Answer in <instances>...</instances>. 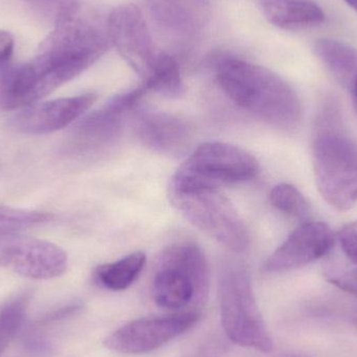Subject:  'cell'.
Wrapping results in <instances>:
<instances>
[{"label": "cell", "mask_w": 357, "mask_h": 357, "mask_svg": "<svg viewBox=\"0 0 357 357\" xmlns=\"http://www.w3.org/2000/svg\"><path fill=\"white\" fill-rule=\"evenodd\" d=\"M108 47L107 35L82 18L79 10L56 21L31 61L36 75L33 104L87 70Z\"/></svg>", "instance_id": "6da1fadb"}, {"label": "cell", "mask_w": 357, "mask_h": 357, "mask_svg": "<svg viewBox=\"0 0 357 357\" xmlns=\"http://www.w3.org/2000/svg\"><path fill=\"white\" fill-rule=\"evenodd\" d=\"M216 81L237 106L268 125L282 130L298 127L302 117L299 96L277 73L237 58L220 60Z\"/></svg>", "instance_id": "7a4b0ae2"}, {"label": "cell", "mask_w": 357, "mask_h": 357, "mask_svg": "<svg viewBox=\"0 0 357 357\" xmlns=\"http://www.w3.org/2000/svg\"><path fill=\"white\" fill-rule=\"evenodd\" d=\"M209 287V266L197 243L178 241L162 252L153 279V298L159 307L197 310L207 302Z\"/></svg>", "instance_id": "3957f363"}, {"label": "cell", "mask_w": 357, "mask_h": 357, "mask_svg": "<svg viewBox=\"0 0 357 357\" xmlns=\"http://www.w3.org/2000/svg\"><path fill=\"white\" fill-rule=\"evenodd\" d=\"M312 162L319 192L339 211L357 203V142L323 119L312 144Z\"/></svg>", "instance_id": "277c9868"}, {"label": "cell", "mask_w": 357, "mask_h": 357, "mask_svg": "<svg viewBox=\"0 0 357 357\" xmlns=\"http://www.w3.org/2000/svg\"><path fill=\"white\" fill-rule=\"evenodd\" d=\"M220 320L233 343L268 354L273 340L256 301L251 275L245 266L229 262L220 280Z\"/></svg>", "instance_id": "5b68a950"}, {"label": "cell", "mask_w": 357, "mask_h": 357, "mask_svg": "<svg viewBox=\"0 0 357 357\" xmlns=\"http://www.w3.org/2000/svg\"><path fill=\"white\" fill-rule=\"evenodd\" d=\"M258 172L257 159L243 149L225 142H206L197 146L178 167L171 187L220 189L253 180Z\"/></svg>", "instance_id": "8992f818"}, {"label": "cell", "mask_w": 357, "mask_h": 357, "mask_svg": "<svg viewBox=\"0 0 357 357\" xmlns=\"http://www.w3.org/2000/svg\"><path fill=\"white\" fill-rule=\"evenodd\" d=\"M169 197L189 222L224 247L235 253H243L250 247L247 225L220 189L169 187Z\"/></svg>", "instance_id": "52a82bcc"}, {"label": "cell", "mask_w": 357, "mask_h": 357, "mask_svg": "<svg viewBox=\"0 0 357 357\" xmlns=\"http://www.w3.org/2000/svg\"><path fill=\"white\" fill-rule=\"evenodd\" d=\"M201 317L197 310H186L169 316L138 319L109 335L104 344L119 354H148L190 331Z\"/></svg>", "instance_id": "ba28073f"}, {"label": "cell", "mask_w": 357, "mask_h": 357, "mask_svg": "<svg viewBox=\"0 0 357 357\" xmlns=\"http://www.w3.org/2000/svg\"><path fill=\"white\" fill-rule=\"evenodd\" d=\"M107 37L128 65L144 79L158 52L138 6L127 3L113 8L107 19Z\"/></svg>", "instance_id": "9c48e42d"}, {"label": "cell", "mask_w": 357, "mask_h": 357, "mask_svg": "<svg viewBox=\"0 0 357 357\" xmlns=\"http://www.w3.org/2000/svg\"><path fill=\"white\" fill-rule=\"evenodd\" d=\"M0 266L33 280L62 276L68 256L56 243L33 237H12L0 243Z\"/></svg>", "instance_id": "30bf717a"}, {"label": "cell", "mask_w": 357, "mask_h": 357, "mask_svg": "<svg viewBox=\"0 0 357 357\" xmlns=\"http://www.w3.org/2000/svg\"><path fill=\"white\" fill-rule=\"evenodd\" d=\"M149 93L144 85L111 98L104 106L82 119L73 132L75 146L81 150H96L112 144L123 128L126 115L137 108Z\"/></svg>", "instance_id": "8fae6325"}, {"label": "cell", "mask_w": 357, "mask_h": 357, "mask_svg": "<svg viewBox=\"0 0 357 357\" xmlns=\"http://www.w3.org/2000/svg\"><path fill=\"white\" fill-rule=\"evenodd\" d=\"M335 241L333 230L324 222H304L264 260L262 271L275 274L307 266L331 253Z\"/></svg>", "instance_id": "7c38bea8"}, {"label": "cell", "mask_w": 357, "mask_h": 357, "mask_svg": "<svg viewBox=\"0 0 357 357\" xmlns=\"http://www.w3.org/2000/svg\"><path fill=\"white\" fill-rule=\"evenodd\" d=\"M98 100L96 93L36 102L20 109L10 119V125L25 135H46L68 127L81 119Z\"/></svg>", "instance_id": "4fadbf2b"}, {"label": "cell", "mask_w": 357, "mask_h": 357, "mask_svg": "<svg viewBox=\"0 0 357 357\" xmlns=\"http://www.w3.org/2000/svg\"><path fill=\"white\" fill-rule=\"evenodd\" d=\"M138 140L153 152L178 157L188 150L192 131L177 115L156 110H139L134 119Z\"/></svg>", "instance_id": "5bb4252c"}, {"label": "cell", "mask_w": 357, "mask_h": 357, "mask_svg": "<svg viewBox=\"0 0 357 357\" xmlns=\"http://www.w3.org/2000/svg\"><path fill=\"white\" fill-rule=\"evenodd\" d=\"M264 13L268 22L287 31L310 29L325 20L322 8L310 0H268Z\"/></svg>", "instance_id": "9a60e30c"}, {"label": "cell", "mask_w": 357, "mask_h": 357, "mask_svg": "<svg viewBox=\"0 0 357 357\" xmlns=\"http://www.w3.org/2000/svg\"><path fill=\"white\" fill-rule=\"evenodd\" d=\"M314 50L337 81L351 88L357 75V50L335 40L320 39L314 42Z\"/></svg>", "instance_id": "2e32d148"}, {"label": "cell", "mask_w": 357, "mask_h": 357, "mask_svg": "<svg viewBox=\"0 0 357 357\" xmlns=\"http://www.w3.org/2000/svg\"><path fill=\"white\" fill-rule=\"evenodd\" d=\"M146 264V254L134 252L117 261L100 264L94 270L93 278L100 287L109 291H125L137 280Z\"/></svg>", "instance_id": "e0dca14e"}, {"label": "cell", "mask_w": 357, "mask_h": 357, "mask_svg": "<svg viewBox=\"0 0 357 357\" xmlns=\"http://www.w3.org/2000/svg\"><path fill=\"white\" fill-rule=\"evenodd\" d=\"M142 85L165 98H178L185 93V84L177 61L167 52H158Z\"/></svg>", "instance_id": "ac0fdd59"}, {"label": "cell", "mask_w": 357, "mask_h": 357, "mask_svg": "<svg viewBox=\"0 0 357 357\" xmlns=\"http://www.w3.org/2000/svg\"><path fill=\"white\" fill-rule=\"evenodd\" d=\"M31 301V294L22 293L0 306V356L20 331Z\"/></svg>", "instance_id": "d6986e66"}, {"label": "cell", "mask_w": 357, "mask_h": 357, "mask_svg": "<svg viewBox=\"0 0 357 357\" xmlns=\"http://www.w3.org/2000/svg\"><path fill=\"white\" fill-rule=\"evenodd\" d=\"M52 220H54V215L52 213L0 206V238L46 224Z\"/></svg>", "instance_id": "ffe728a7"}, {"label": "cell", "mask_w": 357, "mask_h": 357, "mask_svg": "<svg viewBox=\"0 0 357 357\" xmlns=\"http://www.w3.org/2000/svg\"><path fill=\"white\" fill-rule=\"evenodd\" d=\"M272 205L282 213L299 220L310 216V205L297 187L287 183L276 185L270 192Z\"/></svg>", "instance_id": "44dd1931"}, {"label": "cell", "mask_w": 357, "mask_h": 357, "mask_svg": "<svg viewBox=\"0 0 357 357\" xmlns=\"http://www.w3.org/2000/svg\"><path fill=\"white\" fill-rule=\"evenodd\" d=\"M348 262L349 264L342 266L335 264L327 266L325 277L331 284L357 297V264L350 260Z\"/></svg>", "instance_id": "7402d4cb"}, {"label": "cell", "mask_w": 357, "mask_h": 357, "mask_svg": "<svg viewBox=\"0 0 357 357\" xmlns=\"http://www.w3.org/2000/svg\"><path fill=\"white\" fill-rule=\"evenodd\" d=\"M38 13L54 23L79 10L77 0H26Z\"/></svg>", "instance_id": "603a6c76"}, {"label": "cell", "mask_w": 357, "mask_h": 357, "mask_svg": "<svg viewBox=\"0 0 357 357\" xmlns=\"http://www.w3.org/2000/svg\"><path fill=\"white\" fill-rule=\"evenodd\" d=\"M337 239L346 258L357 264V222L344 226L337 233Z\"/></svg>", "instance_id": "cb8c5ba5"}, {"label": "cell", "mask_w": 357, "mask_h": 357, "mask_svg": "<svg viewBox=\"0 0 357 357\" xmlns=\"http://www.w3.org/2000/svg\"><path fill=\"white\" fill-rule=\"evenodd\" d=\"M14 48L13 36L8 31H0V71L12 64Z\"/></svg>", "instance_id": "d4e9b609"}, {"label": "cell", "mask_w": 357, "mask_h": 357, "mask_svg": "<svg viewBox=\"0 0 357 357\" xmlns=\"http://www.w3.org/2000/svg\"><path fill=\"white\" fill-rule=\"evenodd\" d=\"M218 350H220V346L216 344H208L205 347L199 349L195 357H216Z\"/></svg>", "instance_id": "484cf974"}, {"label": "cell", "mask_w": 357, "mask_h": 357, "mask_svg": "<svg viewBox=\"0 0 357 357\" xmlns=\"http://www.w3.org/2000/svg\"><path fill=\"white\" fill-rule=\"evenodd\" d=\"M352 92V98H354V107H356V110L357 112V75L356 79H354V84H352L351 88Z\"/></svg>", "instance_id": "4316f807"}, {"label": "cell", "mask_w": 357, "mask_h": 357, "mask_svg": "<svg viewBox=\"0 0 357 357\" xmlns=\"http://www.w3.org/2000/svg\"><path fill=\"white\" fill-rule=\"evenodd\" d=\"M344 1L347 2L348 6H351L357 12V0H344Z\"/></svg>", "instance_id": "83f0119b"}]
</instances>
